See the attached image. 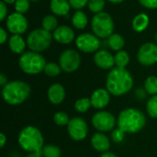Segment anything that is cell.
Masks as SVG:
<instances>
[{
	"label": "cell",
	"instance_id": "cell-1",
	"mask_svg": "<svg viewBox=\"0 0 157 157\" xmlns=\"http://www.w3.org/2000/svg\"><path fill=\"white\" fill-rule=\"evenodd\" d=\"M106 86L111 95L122 96L132 88L133 79L125 68L116 67L109 73Z\"/></svg>",
	"mask_w": 157,
	"mask_h": 157
},
{
	"label": "cell",
	"instance_id": "cell-2",
	"mask_svg": "<svg viewBox=\"0 0 157 157\" xmlns=\"http://www.w3.org/2000/svg\"><path fill=\"white\" fill-rule=\"evenodd\" d=\"M146 120L144 113L136 109L122 110L118 118V126L124 132L136 133L145 125Z\"/></svg>",
	"mask_w": 157,
	"mask_h": 157
},
{
	"label": "cell",
	"instance_id": "cell-3",
	"mask_svg": "<svg viewBox=\"0 0 157 157\" xmlns=\"http://www.w3.org/2000/svg\"><path fill=\"white\" fill-rule=\"evenodd\" d=\"M30 94V87L22 81L7 83L2 89V97L9 105H19L24 102Z\"/></svg>",
	"mask_w": 157,
	"mask_h": 157
},
{
	"label": "cell",
	"instance_id": "cell-4",
	"mask_svg": "<svg viewBox=\"0 0 157 157\" xmlns=\"http://www.w3.org/2000/svg\"><path fill=\"white\" fill-rule=\"evenodd\" d=\"M18 144L27 152H41L43 148V137L39 129L33 126H28L19 132Z\"/></svg>",
	"mask_w": 157,
	"mask_h": 157
},
{
	"label": "cell",
	"instance_id": "cell-5",
	"mask_svg": "<svg viewBox=\"0 0 157 157\" xmlns=\"http://www.w3.org/2000/svg\"><path fill=\"white\" fill-rule=\"evenodd\" d=\"M20 69L29 75H37L44 71L46 62L42 55L36 52H28L19 58Z\"/></svg>",
	"mask_w": 157,
	"mask_h": 157
},
{
	"label": "cell",
	"instance_id": "cell-6",
	"mask_svg": "<svg viewBox=\"0 0 157 157\" xmlns=\"http://www.w3.org/2000/svg\"><path fill=\"white\" fill-rule=\"evenodd\" d=\"M91 27L94 34L98 38H109L113 34L114 23L112 17L106 12H100L93 17Z\"/></svg>",
	"mask_w": 157,
	"mask_h": 157
},
{
	"label": "cell",
	"instance_id": "cell-7",
	"mask_svg": "<svg viewBox=\"0 0 157 157\" xmlns=\"http://www.w3.org/2000/svg\"><path fill=\"white\" fill-rule=\"evenodd\" d=\"M52 43V34L44 29L32 30L27 38V45L32 52H40L46 50Z\"/></svg>",
	"mask_w": 157,
	"mask_h": 157
},
{
	"label": "cell",
	"instance_id": "cell-8",
	"mask_svg": "<svg viewBox=\"0 0 157 157\" xmlns=\"http://www.w3.org/2000/svg\"><path fill=\"white\" fill-rule=\"evenodd\" d=\"M81 63V58L79 53L76 51H74L72 49H68L64 51L59 59V64L66 73H72L78 69Z\"/></svg>",
	"mask_w": 157,
	"mask_h": 157
},
{
	"label": "cell",
	"instance_id": "cell-9",
	"mask_svg": "<svg viewBox=\"0 0 157 157\" xmlns=\"http://www.w3.org/2000/svg\"><path fill=\"white\" fill-rule=\"evenodd\" d=\"M67 131L70 137L74 141L84 140L88 132V127L86 122L81 118H73L67 124Z\"/></svg>",
	"mask_w": 157,
	"mask_h": 157
},
{
	"label": "cell",
	"instance_id": "cell-10",
	"mask_svg": "<svg viewBox=\"0 0 157 157\" xmlns=\"http://www.w3.org/2000/svg\"><path fill=\"white\" fill-rule=\"evenodd\" d=\"M76 47L84 52H94L100 47V40L98 36L90 33H83L75 40Z\"/></svg>",
	"mask_w": 157,
	"mask_h": 157
},
{
	"label": "cell",
	"instance_id": "cell-11",
	"mask_svg": "<svg viewBox=\"0 0 157 157\" xmlns=\"http://www.w3.org/2000/svg\"><path fill=\"white\" fill-rule=\"evenodd\" d=\"M116 123L114 116L108 111H100L96 113L92 118L93 126L100 132H109L113 130Z\"/></svg>",
	"mask_w": 157,
	"mask_h": 157
},
{
	"label": "cell",
	"instance_id": "cell-12",
	"mask_svg": "<svg viewBox=\"0 0 157 157\" xmlns=\"http://www.w3.org/2000/svg\"><path fill=\"white\" fill-rule=\"evenodd\" d=\"M137 58L140 63L149 66L157 63V45L153 42L144 43L139 50Z\"/></svg>",
	"mask_w": 157,
	"mask_h": 157
},
{
	"label": "cell",
	"instance_id": "cell-13",
	"mask_svg": "<svg viewBox=\"0 0 157 157\" xmlns=\"http://www.w3.org/2000/svg\"><path fill=\"white\" fill-rule=\"evenodd\" d=\"M6 28L7 29L13 33L14 35H20L24 32H26L28 29V20L23 16V14L20 13H12L7 17L6 19Z\"/></svg>",
	"mask_w": 157,
	"mask_h": 157
},
{
	"label": "cell",
	"instance_id": "cell-14",
	"mask_svg": "<svg viewBox=\"0 0 157 157\" xmlns=\"http://www.w3.org/2000/svg\"><path fill=\"white\" fill-rule=\"evenodd\" d=\"M109 94L110 93L104 88H99L94 91L90 98L92 107L95 109H103L107 107L110 100Z\"/></svg>",
	"mask_w": 157,
	"mask_h": 157
},
{
	"label": "cell",
	"instance_id": "cell-15",
	"mask_svg": "<svg viewBox=\"0 0 157 157\" xmlns=\"http://www.w3.org/2000/svg\"><path fill=\"white\" fill-rule=\"evenodd\" d=\"M94 62L99 68L110 69L115 64V58L109 52L106 50H100L96 52L94 56Z\"/></svg>",
	"mask_w": 157,
	"mask_h": 157
},
{
	"label": "cell",
	"instance_id": "cell-16",
	"mask_svg": "<svg viewBox=\"0 0 157 157\" xmlns=\"http://www.w3.org/2000/svg\"><path fill=\"white\" fill-rule=\"evenodd\" d=\"M53 38L56 41L62 44H68L75 39L74 30L68 26H60L53 32Z\"/></svg>",
	"mask_w": 157,
	"mask_h": 157
},
{
	"label": "cell",
	"instance_id": "cell-17",
	"mask_svg": "<svg viewBox=\"0 0 157 157\" xmlns=\"http://www.w3.org/2000/svg\"><path fill=\"white\" fill-rule=\"evenodd\" d=\"M65 98V90L60 84H53L48 89V98L50 102L58 105L63 101Z\"/></svg>",
	"mask_w": 157,
	"mask_h": 157
},
{
	"label": "cell",
	"instance_id": "cell-18",
	"mask_svg": "<svg viewBox=\"0 0 157 157\" xmlns=\"http://www.w3.org/2000/svg\"><path fill=\"white\" fill-rule=\"evenodd\" d=\"M91 144L95 150L102 153H106L110 147V143L109 138L103 133L94 134L93 137L91 138Z\"/></svg>",
	"mask_w": 157,
	"mask_h": 157
},
{
	"label": "cell",
	"instance_id": "cell-19",
	"mask_svg": "<svg viewBox=\"0 0 157 157\" xmlns=\"http://www.w3.org/2000/svg\"><path fill=\"white\" fill-rule=\"evenodd\" d=\"M70 3L67 0H52L50 8L52 12L58 16H65L70 10Z\"/></svg>",
	"mask_w": 157,
	"mask_h": 157
},
{
	"label": "cell",
	"instance_id": "cell-20",
	"mask_svg": "<svg viewBox=\"0 0 157 157\" xmlns=\"http://www.w3.org/2000/svg\"><path fill=\"white\" fill-rule=\"evenodd\" d=\"M8 44H9V48L10 50L17 54H20L25 51V47H26V42L24 41L23 38L20 35H13L10 37L9 40H8Z\"/></svg>",
	"mask_w": 157,
	"mask_h": 157
},
{
	"label": "cell",
	"instance_id": "cell-21",
	"mask_svg": "<svg viewBox=\"0 0 157 157\" xmlns=\"http://www.w3.org/2000/svg\"><path fill=\"white\" fill-rule=\"evenodd\" d=\"M149 25V17L146 14L142 13L137 15L132 21V28L137 32H142Z\"/></svg>",
	"mask_w": 157,
	"mask_h": 157
},
{
	"label": "cell",
	"instance_id": "cell-22",
	"mask_svg": "<svg viewBox=\"0 0 157 157\" xmlns=\"http://www.w3.org/2000/svg\"><path fill=\"white\" fill-rule=\"evenodd\" d=\"M72 23L74 27L77 29H83L87 25V17L86 14L80 10L76 11L72 18Z\"/></svg>",
	"mask_w": 157,
	"mask_h": 157
},
{
	"label": "cell",
	"instance_id": "cell-23",
	"mask_svg": "<svg viewBox=\"0 0 157 157\" xmlns=\"http://www.w3.org/2000/svg\"><path fill=\"white\" fill-rule=\"evenodd\" d=\"M109 46L113 51H121L124 46V40L120 34H112L108 38Z\"/></svg>",
	"mask_w": 157,
	"mask_h": 157
},
{
	"label": "cell",
	"instance_id": "cell-24",
	"mask_svg": "<svg viewBox=\"0 0 157 157\" xmlns=\"http://www.w3.org/2000/svg\"><path fill=\"white\" fill-rule=\"evenodd\" d=\"M114 58H115V64L119 68H125L130 62V56L128 52L125 51H119L114 56Z\"/></svg>",
	"mask_w": 157,
	"mask_h": 157
},
{
	"label": "cell",
	"instance_id": "cell-25",
	"mask_svg": "<svg viewBox=\"0 0 157 157\" xmlns=\"http://www.w3.org/2000/svg\"><path fill=\"white\" fill-rule=\"evenodd\" d=\"M41 24H42V29H44L47 31H52V30H55L57 29L58 22L54 16L48 15L43 17Z\"/></svg>",
	"mask_w": 157,
	"mask_h": 157
},
{
	"label": "cell",
	"instance_id": "cell-26",
	"mask_svg": "<svg viewBox=\"0 0 157 157\" xmlns=\"http://www.w3.org/2000/svg\"><path fill=\"white\" fill-rule=\"evenodd\" d=\"M41 154L43 157H60L61 150L58 146L53 144H48L43 146L41 150Z\"/></svg>",
	"mask_w": 157,
	"mask_h": 157
},
{
	"label": "cell",
	"instance_id": "cell-27",
	"mask_svg": "<svg viewBox=\"0 0 157 157\" xmlns=\"http://www.w3.org/2000/svg\"><path fill=\"white\" fill-rule=\"evenodd\" d=\"M145 91L153 96L157 95V77L156 76H149L144 83Z\"/></svg>",
	"mask_w": 157,
	"mask_h": 157
},
{
	"label": "cell",
	"instance_id": "cell-28",
	"mask_svg": "<svg viewBox=\"0 0 157 157\" xmlns=\"http://www.w3.org/2000/svg\"><path fill=\"white\" fill-rule=\"evenodd\" d=\"M61 70H62V68L59 64H57L55 63H46V65H45L44 73L48 76L54 77L61 74Z\"/></svg>",
	"mask_w": 157,
	"mask_h": 157
},
{
	"label": "cell",
	"instance_id": "cell-29",
	"mask_svg": "<svg viewBox=\"0 0 157 157\" xmlns=\"http://www.w3.org/2000/svg\"><path fill=\"white\" fill-rule=\"evenodd\" d=\"M91 101L89 98H80L78 100H76V102L75 103V109L78 111V112H81V113H84V112H86L90 107H91Z\"/></svg>",
	"mask_w": 157,
	"mask_h": 157
},
{
	"label": "cell",
	"instance_id": "cell-30",
	"mask_svg": "<svg viewBox=\"0 0 157 157\" xmlns=\"http://www.w3.org/2000/svg\"><path fill=\"white\" fill-rule=\"evenodd\" d=\"M147 112L151 118L157 119V95L153 96L147 102Z\"/></svg>",
	"mask_w": 157,
	"mask_h": 157
},
{
	"label": "cell",
	"instance_id": "cell-31",
	"mask_svg": "<svg viewBox=\"0 0 157 157\" xmlns=\"http://www.w3.org/2000/svg\"><path fill=\"white\" fill-rule=\"evenodd\" d=\"M105 6V0H89L88 8L93 13H100L102 12Z\"/></svg>",
	"mask_w": 157,
	"mask_h": 157
},
{
	"label": "cell",
	"instance_id": "cell-32",
	"mask_svg": "<svg viewBox=\"0 0 157 157\" xmlns=\"http://www.w3.org/2000/svg\"><path fill=\"white\" fill-rule=\"evenodd\" d=\"M53 121L59 126H64V125L68 124L69 121H70L68 115L66 113L63 112V111L56 112L54 114V116H53Z\"/></svg>",
	"mask_w": 157,
	"mask_h": 157
},
{
	"label": "cell",
	"instance_id": "cell-33",
	"mask_svg": "<svg viewBox=\"0 0 157 157\" xmlns=\"http://www.w3.org/2000/svg\"><path fill=\"white\" fill-rule=\"evenodd\" d=\"M15 8L17 13L24 14L29 8V0H17L15 3Z\"/></svg>",
	"mask_w": 157,
	"mask_h": 157
},
{
	"label": "cell",
	"instance_id": "cell-34",
	"mask_svg": "<svg viewBox=\"0 0 157 157\" xmlns=\"http://www.w3.org/2000/svg\"><path fill=\"white\" fill-rule=\"evenodd\" d=\"M125 133L126 132H124L120 128L115 129L111 133V138H112L113 142H115V143H121L125 138Z\"/></svg>",
	"mask_w": 157,
	"mask_h": 157
},
{
	"label": "cell",
	"instance_id": "cell-35",
	"mask_svg": "<svg viewBox=\"0 0 157 157\" xmlns=\"http://www.w3.org/2000/svg\"><path fill=\"white\" fill-rule=\"evenodd\" d=\"M68 1L70 3V6L75 9H81L85 7L89 2V0H68Z\"/></svg>",
	"mask_w": 157,
	"mask_h": 157
},
{
	"label": "cell",
	"instance_id": "cell-36",
	"mask_svg": "<svg viewBox=\"0 0 157 157\" xmlns=\"http://www.w3.org/2000/svg\"><path fill=\"white\" fill-rule=\"evenodd\" d=\"M140 4L149 9L157 8V0H139Z\"/></svg>",
	"mask_w": 157,
	"mask_h": 157
},
{
	"label": "cell",
	"instance_id": "cell-37",
	"mask_svg": "<svg viewBox=\"0 0 157 157\" xmlns=\"http://www.w3.org/2000/svg\"><path fill=\"white\" fill-rule=\"evenodd\" d=\"M6 14H7V8H6V3L4 1H1L0 2V20L3 21L5 17H6Z\"/></svg>",
	"mask_w": 157,
	"mask_h": 157
},
{
	"label": "cell",
	"instance_id": "cell-38",
	"mask_svg": "<svg viewBox=\"0 0 157 157\" xmlns=\"http://www.w3.org/2000/svg\"><path fill=\"white\" fill-rule=\"evenodd\" d=\"M0 42L1 44H4L6 42V40H7V33L6 32V30L3 28H0Z\"/></svg>",
	"mask_w": 157,
	"mask_h": 157
},
{
	"label": "cell",
	"instance_id": "cell-39",
	"mask_svg": "<svg viewBox=\"0 0 157 157\" xmlns=\"http://www.w3.org/2000/svg\"><path fill=\"white\" fill-rule=\"evenodd\" d=\"M6 84H7V79H6V77L3 74H1V75H0V85L3 86H5Z\"/></svg>",
	"mask_w": 157,
	"mask_h": 157
},
{
	"label": "cell",
	"instance_id": "cell-40",
	"mask_svg": "<svg viewBox=\"0 0 157 157\" xmlns=\"http://www.w3.org/2000/svg\"><path fill=\"white\" fill-rule=\"evenodd\" d=\"M0 139H1V141H0V147L3 148L4 145H5V144H6V136H5L4 133H1L0 134Z\"/></svg>",
	"mask_w": 157,
	"mask_h": 157
},
{
	"label": "cell",
	"instance_id": "cell-41",
	"mask_svg": "<svg viewBox=\"0 0 157 157\" xmlns=\"http://www.w3.org/2000/svg\"><path fill=\"white\" fill-rule=\"evenodd\" d=\"M27 157H43V155H42L41 152H37V153H32L31 155H29Z\"/></svg>",
	"mask_w": 157,
	"mask_h": 157
},
{
	"label": "cell",
	"instance_id": "cell-42",
	"mask_svg": "<svg viewBox=\"0 0 157 157\" xmlns=\"http://www.w3.org/2000/svg\"><path fill=\"white\" fill-rule=\"evenodd\" d=\"M100 157H118L117 155H115L114 154H112V153H105V154H103Z\"/></svg>",
	"mask_w": 157,
	"mask_h": 157
},
{
	"label": "cell",
	"instance_id": "cell-43",
	"mask_svg": "<svg viewBox=\"0 0 157 157\" xmlns=\"http://www.w3.org/2000/svg\"><path fill=\"white\" fill-rule=\"evenodd\" d=\"M6 4H13V3H16L17 0H3Z\"/></svg>",
	"mask_w": 157,
	"mask_h": 157
},
{
	"label": "cell",
	"instance_id": "cell-44",
	"mask_svg": "<svg viewBox=\"0 0 157 157\" xmlns=\"http://www.w3.org/2000/svg\"><path fill=\"white\" fill-rule=\"evenodd\" d=\"M108 1H109V2H111V3H114V4H118V3L123 2L124 0H108Z\"/></svg>",
	"mask_w": 157,
	"mask_h": 157
},
{
	"label": "cell",
	"instance_id": "cell-45",
	"mask_svg": "<svg viewBox=\"0 0 157 157\" xmlns=\"http://www.w3.org/2000/svg\"><path fill=\"white\" fill-rule=\"evenodd\" d=\"M30 1H33V2H36V1H39V0H30Z\"/></svg>",
	"mask_w": 157,
	"mask_h": 157
},
{
	"label": "cell",
	"instance_id": "cell-46",
	"mask_svg": "<svg viewBox=\"0 0 157 157\" xmlns=\"http://www.w3.org/2000/svg\"><path fill=\"white\" fill-rule=\"evenodd\" d=\"M155 39H156V42H157V33H156V36H155Z\"/></svg>",
	"mask_w": 157,
	"mask_h": 157
}]
</instances>
